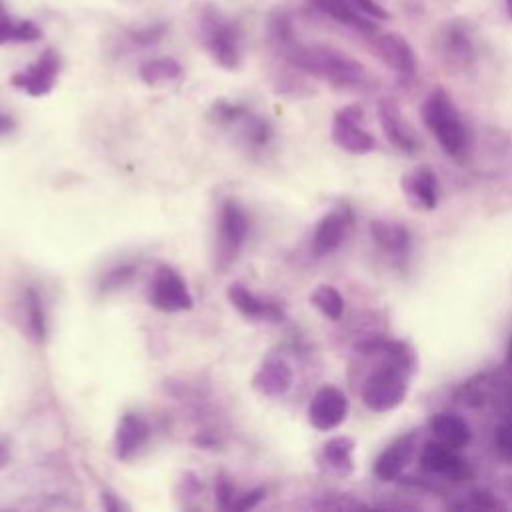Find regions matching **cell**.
<instances>
[{"mask_svg":"<svg viewBox=\"0 0 512 512\" xmlns=\"http://www.w3.org/2000/svg\"><path fill=\"white\" fill-rule=\"evenodd\" d=\"M332 140L348 154H368L376 148V138L362 128V108L356 104L334 114Z\"/></svg>","mask_w":512,"mask_h":512,"instance_id":"cell-5","label":"cell"},{"mask_svg":"<svg viewBox=\"0 0 512 512\" xmlns=\"http://www.w3.org/2000/svg\"><path fill=\"white\" fill-rule=\"evenodd\" d=\"M438 52L442 60L456 68L466 70L476 60V46L470 26L464 20H450L438 32Z\"/></svg>","mask_w":512,"mask_h":512,"instance_id":"cell-6","label":"cell"},{"mask_svg":"<svg viewBox=\"0 0 512 512\" xmlns=\"http://www.w3.org/2000/svg\"><path fill=\"white\" fill-rule=\"evenodd\" d=\"M414 452V436L406 434L396 438L386 450L380 452V456L374 462V476L382 482L396 480L404 468L408 466Z\"/></svg>","mask_w":512,"mask_h":512,"instance_id":"cell-16","label":"cell"},{"mask_svg":"<svg viewBox=\"0 0 512 512\" xmlns=\"http://www.w3.org/2000/svg\"><path fill=\"white\" fill-rule=\"evenodd\" d=\"M350 2H352L362 14L370 16V18H374V20H378V22L390 18L388 10H386L384 6H380L376 0H350Z\"/></svg>","mask_w":512,"mask_h":512,"instance_id":"cell-31","label":"cell"},{"mask_svg":"<svg viewBox=\"0 0 512 512\" xmlns=\"http://www.w3.org/2000/svg\"><path fill=\"white\" fill-rule=\"evenodd\" d=\"M226 296L228 300L232 302V306L242 312L244 316H250V318H264V320H280L282 318V312L278 306L274 304H268V302H262L260 298H256L244 284L240 282H232L226 290Z\"/></svg>","mask_w":512,"mask_h":512,"instance_id":"cell-21","label":"cell"},{"mask_svg":"<svg viewBox=\"0 0 512 512\" xmlns=\"http://www.w3.org/2000/svg\"><path fill=\"white\" fill-rule=\"evenodd\" d=\"M348 414V400L336 386H322L310 400L308 420L316 430L328 432L338 428Z\"/></svg>","mask_w":512,"mask_h":512,"instance_id":"cell-10","label":"cell"},{"mask_svg":"<svg viewBox=\"0 0 512 512\" xmlns=\"http://www.w3.org/2000/svg\"><path fill=\"white\" fill-rule=\"evenodd\" d=\"M420 112L426 128L434 134L440 148L454 160H464L470 148V134L450 94L436 88L426 96Z\"/></svg>","mask_w":512,"mask_h":512,"instance_id":"cell-2","label":"cell"},{"mask_svg":"<svg viewBox=\"0 0 512 512\" xmlns=\"http://www.w3.org/2000/svg\"><path fill=\"white\" fill-rule=\"evenodd\" d=\"M150 302L162 312H180L192 308V296L180 278L178 272L172 268H158L152 288H150Z\"/></svg>","mask_w":512,"mask_h":512,"instance_id":"cell-11","label":"cell"},{"mask_svg":"<svg viewBox=\"0 0 512 512\" xmlns=\"http://www.w3.org/2000/svg\"><path fill=\"white\" fill-rule=\"evenodd\" d=\"M26 308H28V318H30V328L36 340H42L46 334V324H44V312L40 306V298L36 296L34 290L26 292Z\"/></svg>","mask_w":512,"mask_h":512,"instance_id":"cell-28","label":"cell"},{"mask_svg":"<svg viewBox=\"0 0 512 512\" xmlns=\"http://www.w3.org/2000/svg\"><path fill=\"white\" fill-rule=\"evenodd\" d=\"M374 54L398 76L402 78H412L416 74L418 68V60L416 54L412 50V46L408 44V40L400 34L394 32H376L372 36H368Z\"/></svg>","mask_w":512,"mask_h":512,"instance_id":"cell-7","label":"cell"},{"mask_svg":"<svg viewBox=\"0 0 512 512\" xmlns=\"http://www.w3.org/2000/svg\"><path fill=\"white\" fill-rule=\"evenodd\" d=\"M350 212L346 210H336L326 214L312 236V252L316 256H326L330 252H334L346 238L348 228H350Z\"/></svg>","mask_w":512,"mask_h":512,"instance_id":"cell-14","label":"cell"},{"mask_svg":"<svg viewBox=\"0 0 512 512\" xmlns=\"http://www.w3.org/2000/svg\"><path fill=\"white\" fill-rule=\"evenodd\" d=\"M248 232V218L244 210L228 200L222 206V216H220V246L226 250L228 256H234L236 250L242 246L244 238Z\"/></svg>","mask_w":512,"mask_h":512,"instance_id":"cell-18","label":"cell"},{"mask_svg":"<svg viewBox=\"0 0 512 512\" xmlns=\"http://www.w3.org/2000/svg\"><path fill=\"white\" fill-rule=\"evenodd\" d=\"M420 466L432 474L450 478V480H470L472 468L458 454L456 448H450L438 440H430L424 444L420 452Z\"/></svg>","mask_w":512,"mask_h":512,"instance_id":"cell-9","label":"cell"},{"mask_svg":"<svg viewBox=\"0 0 512 512\" xmlns=\"http://www.w3.org/2000/svg\"><path fill=\"white\" fill-rule=\"evenodd\" d=\"M198 36L206 52L226 70H236L242 60V32L218 6L204 4L198 12Z\"/></svg>","mask_w":512,"mask_h":512,"instance_id":"cell-3","label":"cell"},{"mask_svg":"<svg viewBox=\"0 0 512 512\" xmlns=\"http://www.w3.org/2000/svg\"><path fill=\"white\" fill-rule=\"evenodd\" d=\"M378 120H380V126L388 138V142L402 150V152H414L418 148V142H416V136L412 134V130L408 128V124L404 122L402 114H400V108L396 104L394 98H382L378 100Z\"/></svg>","mask_w":512,"mask_h":512,"instance_id":"cell-13","label":"cell"},{"mask_svg":"<svg viewBox=\"0 0 512 512\" xmlns=\"http://www.w3.org/2000/svg\"><path fill=\"white\" fill-rule=\"evenodd\" d=\"M414 358L386 356V360L370 372L362 386V402L374 412H388L400 406L408 394Z\"/></svg>","mask_w":512,"mask_h":512,"instance_id":"cell-4","label":"cell"},{"mask_svg":"<svg viewBox=\"0 0 512 512\" xmlns=\"http://www.w3.org/2000/svg\"><path fill=\"white\" fill-rule=\"evenodd\" d=\"M130 276H132V270H130V268H120V270H114V272L108 276V280H110L112 286L116 288L118 284L124 282V278H130Z\"/></svg>","mask_w":512,"mask_h":512,"instance_id":"cell-34","label":"cell"},{"mask_svg":"<svg viewBox=\"0 0 512 512\" xmlns=\"http://www.w3.org/2000/svg\"><path fill=\"white\" fill-rule=\"evenodd\" d=\"M180 76H182V66L178 60L170 56L152 58L140 66V78L148 86H164V84L176 82Z\"/></svg>","mask_w":512,"mask_h":512,"instance_id":"cell-24","label":"cell"},{"mask_svg":"<svg viewBox=\"0 0 512 512\" xmlns=\"http://www.w3.org/2000/svg\"><path fill=\"white\" fill-rule=\"evenodd\" d=\"M232 494H234L232 484L226 478H220L216 484V498L220 508H232Z\"/></svg>","mask_w":512,"mask_h":512,"instance_id":"cell-32","label":"cell"},{"mask_svg":"<svg viewBox=\"0 0 512 512\" xmlns=\"http://www.w3.org/2000/svg\"><path fill=\"white\" fill-rule=\"evenodd\" d=\"M372 238L380 248H384L390 254L402 256L406 254L410 246V232L406 230L404 224L398 222H388V220H374L370 224Z\"/></svg>","mask_w":512,"mask_h":512,"instance_id":"cell-23","label":"cell"},{"mask_svg":"<svg viewBox=\"0 0 512 512\" xmlns=\"http://www.w3.org/2000/svg\"><path fill=\"white\" fill-rule=\"evenodd\" d=\"M252 386L264 396H282L292 386V370L280 358H268L252 376Z\"/></svg>","mask_w":512,"mask_h":512,"instance_id":"cell-17","label":"cell"},{"mask_svg":"<svg viewBox=\"0 0 512 512\" xmlns=\"http://www.w3.org/2000/svg\"><path fill=\"white\" fill-rule=\"evenodd\" d=\"M42 38V30L32 20L12 16L0 0V44L36 42Z\"/></svg>","mask_w":512,"mask_h":512,"instance_id":"cell-22","label":"cell"},{"mask_svg":"<svg viewBox=\"0 0 512 512\" xmlns=\"http://www.w3.org/2000/svg\"><path fill=\"white\" fill-rule=\"evenodd\" d=\"M430 432L434 436V440L450 446V448H464L470 444L472 432L470 426L466 424L464 418H460L458 414H450V412H438L432 416L430 420Z\"/></svg>","mask_w":512,"mask_h":512,"instance_id":"cell-19","label":"cell"},{"mask_svg":"<svg viewBox=\"0 0 512 512\" xmlns=\"http://www.w3.org/2000/svg\"><path fill=\"white\" fill-rule=\"evenodd\" d=\"M12 128H14V120L10 116H6V114H0V134L10 132Z\"/></svg>","mask_w":512,"mask_h":512,"instance_id":"cell-35","label":"cell"},{"mask_svg":"<svg viewBox=\"0 0 512 512\" xmlns=\"http://www.w3.org/2000/svg\"><path fill=\"white\" fill-rule=\"evenodd\" d=\"M288 62L312 76H318L338 88H360L368 84L366 68L352 56L322 44H298L296 40L282 48Z\"/></svg>","mask_w":512,"mask_h":512,"instance_id":"cell-1","label":"cell"},{"mask_svg":"<svg viewBox=\"0 0 512 512\" xmlns=\"http://www.w3.org/2000/svg\"><path fill=\"white\" fill-rule=\"evenodd\" d=\"M312 6L322 12L324 16H328L330 20L356 30L362 36H372L378 32V20L362 14L350 0H310Z\"/></svg>","mask_w":512,"mask_h":512,"instance_id":"cell-12","label":"cell"},{"mask_svg":"<svg viewBox=\"0 0 512 512\" xmlns=\"http://www.w3.org/2000/svg\"><path fill=\"white\" fill-rule=\"evenodd\" d=\"M494 446L502 460L512 462V418L498 424L494 432Z\"/></svg>","mask_w":512,"mask_h":512,"instance_id":"cell-29","label":"cell"},{"mask_svg":"<svg viewBox=\"0 0 512 512\" xmlns=\"http://www.w3.org/2000/svg\"><path fill=\"white\" fill-rule=\"evenodd\" d=\"M510 402H512V400H510Z\"/></svg>","mask_w":512,"mask_h":512,"instance_id":"cell-39","label":"cell"},{"mask_svg":"<svg viewBox=\"0 0 512 512\" xmlns=\"http://www.w3.org/2000/svg\"><path fill=\"white\" fill-rule=\"evenodd\" d=\"M310 302L314 304L316 310H320L328 320H340L344 314V298L342 294L330 286V284H320L314 288L310 294Z\"/></svg>","mask_w":512,"mask_h":512,"instance_id":"cell-26","label":"cell"},{"mask_svg":"<svg viewBox=\"0 0 512 512\" xmlns=\"http://www.w3.org/2000/svg\"><path fill=\"white\" fill-rule=\"evenodd\" d=\"M352 452H354V440L348 436H336L328 440L322 448L324 460L340 474H346L354 468Z\"/></svg>","mask_w":512,"mask_h":512,"instance_id":"cell-25","label":"cell"},{"mask_svg":"<svg viewBox=\"0 0 512 512\" xmlns=\"http://www.w3.org/2000/svg\"><path fill=\"white\" fill-rule=\"evenodd\" d=\"M148 424L136 416V414H124L118 422L116 434H114V448L116 456L126 460L130 458L146 440H148Z\"/></svg>","mask_w":512,"mask_h":512,"instance_id":"cell-20","label":"cell"},{"mask_svg":"<svg viewBox=\"0 0 512 512\" xmlns=\"http://www.w3.org/2000/svg\"><path fill=\"white\" fill-rule=\"evenodd\" d=\"M60 72V56L56 50L46 48L30 66L16 72L12 76V84L30 96H44L48 94L58 78Z\"/></svg>","mask_w":512,"mask_h":512,"instance_id":"cell-8","label":"cell"},{"mask_svg":"<svg viewBox=\"0 0 512 512\" xmlns=\"http://www.w3.org/2000/svg\"><path fill=\"white\" fill-rule=\"evenodd\" d=\"M6 462H8V454H6V450L0 446V468H2Z\"/></svg>","mask_w":512,"mask_h":512,"instance_id":"cell-38","label":"cell"},{"mask_svg":"<svg viewBox=\"0 0 512 512\" xmlns=\"http://www.w3.org/2000/svg\"><path fill=\"white\" fill-rule=\"evenodd\" d=\"M166 32H168V26L164 22H152V24L130 30L128 38L136 46H152V44L160 42L166 36Z\"/></svg>","mask_w":512,"mask_h":512,"instance_id":"cell-27","label":"cell"},{"mask_svg":"<svg viewBox=\"0 0 512 512\" xmlns=\"http://www.w3.org/2000/svg\"><path fill=\"white\" fill-rule=\"evenodd\" d=\"M262 498H264V490H262V488H256V490H252V492L240 496V500L234 502L232 508H234V510H246V508H252L254 504H258Z\"/></svg>","mask_w":512,"mask_h":512,"instance_id":"cell-33","label":"cell"},{"mask_svg":"<svg viewBox=\"0 0 512 512\" xmlns=\"http://www.w3.org/2000/svg\"><path fill=\"white\" fill-rule=\"evenodd\" d=\"M504 8H506V16L512 20V0H504Z\"/></svg>","mask_w":512,"mask_h":512,"instance_id":"cell-37","label":"cell"},{"mask_svg":"<svg viewBox=\"0 0 512 512\" xmlns=\"http://www.w3.org/2000/svg\"><path fill=\"white\" fill-rule=\"evenodd\" d=\"M468 502H462L458 504L456 508H482V510H492V508H500L502 504L486 490H474L470 496Z\"/></svg>","mask_w":512,"mask_h":512,"instance_id":"cell-30","label":"cell"},{"mask_svg":"<svg viewBox=\"0 0 512 512\" xmlns=\"http://www.w3.org/2000/svg\"><path fill=\"white\" fill-rule=\"evenodd\" d=\"M506 362L512 366V338H510V342L506 346Z\"/></svg>","mask_w":512,"mask_h":512,"instance_id":"cell-36","label":"cell"},{"mask_svg":"<svg viewBox=\"0 0 512 512\" xmlns=\"http://www.w3.org/2000/svg\"><path fill=\"white\" fill-rule=\"evenodd\" d=\"M402 190L406 198L422 208V210H434L438 204V180L432 168L428 166H418L412 172L404 174L402 178Z\"/></svg>","mask_w":512,"mask_h":512,"instance_id":"cell-15","label":"cell"}]
</instances>
